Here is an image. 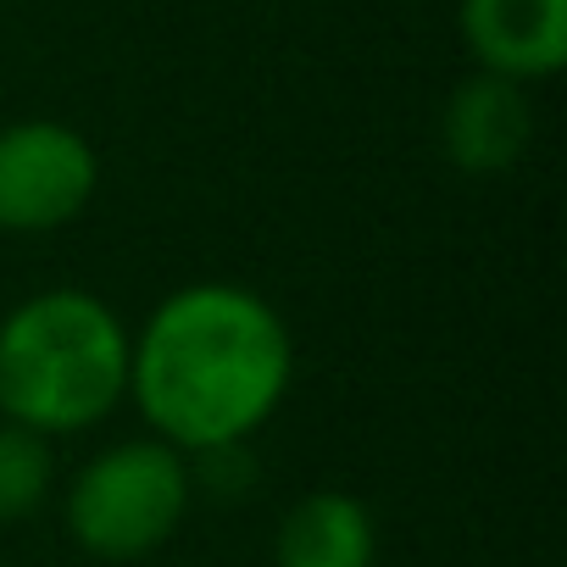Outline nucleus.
<instances>
[{
	"instance_id": "obj_7",
	"label": "nucleus",
	"mask_w": 567,
	"mask_h": 567,
	"mask_svg": "<svg viewBox=\"0 0 567 567\" xmlns=\"http://www.w3.org/2000/svg\"><path fill=\"white\" fill-rule=\"evenodd\" d=\"M379 523L346 489H312L278 523L272 567H373Z\"/></svg>"
},
{
	"instance_id": "obj_1",
	"label": "nucleus",
	"mask_w": 567,
	"mask_h": 567,
	"mask_svg": "<svg viewBox=\"0 0 567 567\" xmlns=\"http://www.w3.org/2000/svg\"><path fill=\"white\" fill-rule=\"evenodd\" d=\"M296 384V340L245 284L200 278L162 296L128 334V401L184 456L245 445Z\"/></svg>"
},
{
	"instance_id": "obj_2",
	"label": "nucleus",
	"mask_w": 567,
	"mask_h": 567,
	"mask_svg": "<svg viewBox=\"0 0 567 567\" xmlns=\"http://www.w3.org/2000/svg\"><path fill=\"white\" fill-rule=\"evenodd\" d=\"M128 401V329L95 290H40L0 318V417L45 440L84 434Z\"/></svg>"
},
{
	"instance_id": "obj_8",
	"label": "nucleus",
	"mask_w": 567,
	"mask_h": 567,
	"mask_svg": "<svg viewBox=\"0 0 567 567\" xmlns=\"http://www.w3.org/2000/svg\"><path fill=\"white\" fill-rule=\"evenodd\" d=\"M51 484H56L51 440L0 417V523H23L29 512H40Z\"/></svg>"
},
{
	"instance_id": "obj_3",
	"label": "nucleus",
	"mask_w": 567,
	"mask_h": 567,
	"mask_svg": "<svg viewBox=\"0 0 567 567\" xmlns=\"http://www.w3.org/2000/svg\"><path fill=\"white\" fill-rule=\"evenodd\" d=\"M189 495H195V473L184 451H173L156 434L117 440L79 467L62 517L84 556L123 567V561H145L178 534Z\"/></svg>"
},
{
	"instance_id": "obj_4",
	"label": "nucleus",
	"mask_w": 567,
	"mask_h": 567,
	"mask_svg": "<svg viewBox=\"0 0 567 567\" xmlns=\"http://www.w3.org/2000/svg\"><path fill=\"white\" fill-rule=\"evenodd\" d=\"M101 156L56 117H18L0 128V234H56L95 200Z\"/></svg>"
},
{
	"instance_id": "obj_5",
	"label": "nucleus",
	"mask_w": 567,
	"mask_h": 567,
	"mask_svg": "<svg viewBox=\"0 0 567 567\" xmlns=\"http://www.w3.org/2000/svg\"><path fill=\"white\" fill-rule=\"evenodd\" d=\"M456 34L478 73L528 90L567 62V0H462Z\"/></svg>"
},
{
	"instance_id": "obj_6",
	"label": "nucleus",
	"mask_w": 567,
	"mask_h": 567,
	"mask_svg": "<svg viewBox=\"0 0 567 567\" xmlns=\"http://www.w3.org/2000/svg\"><path fill=\"white\" fill-rule=\"evenodd\" d=\"M440 145L456 173L467 178H501L512 173L534 145V101L523 84L495 73H467L445 106H440Z\"/></svg>"
}]
</instances>
